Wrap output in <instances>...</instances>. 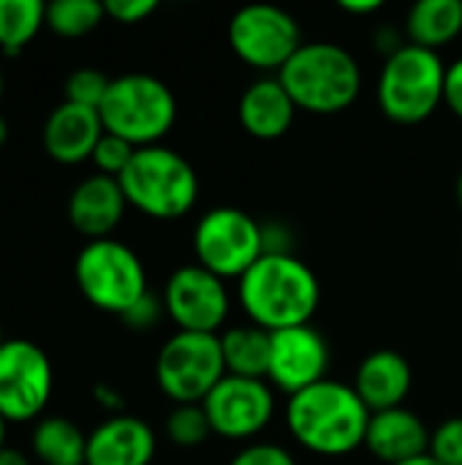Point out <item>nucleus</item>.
Segmentation results:
<instances>
[{"instance_id":"nucleus-1","label":"nucleus","mask_w":462,"mask_h":465,"mask_svg":"<svg viewBox=\"0 0 462 465\" xmlns=\"http://www.w3.org/2000/svg\"><path fill=\"white\" fill-rule=\"evenodd\" d=\"M370 409L354 384L324 379L297 395H289L286 425L291 439L321 458H343L365 447Z\"/></svg>"},{"instance_id":"nucleus-2","label":"nucleus","mask_w":462,"mask_h":465,"mask_svg":"<svg viewBox=\"0 0 462 465\" xmlns=\"http://www.w3.org/2000/svg\"><path fill=\"white\" fill-rule=\"evenodd\" d=\"M237 297L251 324L278 332L310 324L321 302V283L300 256L264 253L237 281Z\"/></svg>"},{"instance_id":"nucleus-3","label":"nucleus","mask_w":462,"mask_h":465,"mask_svg":"<svg viewBox=\"0 0 462 465\" xmlns=\"http://www.w3.org/2000/svg\"><path fill=\"white\" fill-rule=\"evenodd\" d=\"M275 76L297 109L310 114L346 112L362 93L359 60L332 41H305Z\"/></svg>"},{"instance_id":"nucleus-4","label":"nucleus","mask_w":462,"mask_h":465,"mask_svg":"<svg viewBox=\"0 0 462 465\" xmlns=\"http://www.w3.org/2000/svg\"><path fill=\"white\" fill-rule=\"evenodd\" d=\"M128 207L155 221H177L199 202V174L185 155L166 144L139 147L117 177Z\"/></svg>"},{"instance_id":"nucleus-5","label":"nucleus","mask_w":462,"mask_h":465,"mask_svg":"<svg viewBox=\"0 0 462 465\" xmlns=\"http://www.w3.org/2000/svg\"><path fill=\"white\" fill-rule=\"evenodd\" d=\"M103 131L139 147L161 144L177 123V98L172 87L152 74H123L112 79L98 109Z\"/></svg>"},{"instance_id":"nucleus-6","label":"nucleus","mask_w":462,"mask_h":465,"mask_svg":"<svg viewBox=\"0 0 462 465\" xmlns=\"http://www.w3.org/2000/svg\"><path fill=\"white\" fill-rule=\"evenodd\" d=\"M444 79L447 63L441 54L406 41L381 65L378 106L392 123H425L444 104Z\"/></svg>"},{"instance_id":"nucleus-7","label":"nucleus","mask_w":462,"mask_h":465,"mask_svg":"<svg viewBox=\"0 0 462 465\" xmlns=\"http://www.w3.org/2000/svg\"><path fill=\"white\" fill-rule=\"evenodd\" d=\"M74 281L93 308L114 316H123L150 292L139 253L112 237L93 240L76 253Z\"/></svg>"},{"instance_id":"nucleus-8","label":"nucleus","mask_w":462,"mask_h":465,"mask_svg":"<svg viewBox=\"0 0 462 465\" xmlns=\"http://www.w3.org/2000/svg\"><path fill=\"white\" fill-rule=\"evenodd\" d=\"M226 376L221 335L177 330L155 357V381L174 403H204Z\"/></svg>"},{"instance_id":"nucleus-9","label":"nucleus","mask_w":462,"mask_h":465,"mask_svg":"<svg viewBox=\"0 0 462 465\" xmlns=\"http://www.w3.org/2000/svg\"><path fill=\"white\" fill-rule=\"evenodd\" d=\"M196 264L218 278H242L264 256L261 221L240 207H212L193 226Z\"/></svg>"},{"instance_id":"nucleus-10","label":"nucleus","mask_w":462,"mask_h":465,"mask_svg":"<svg viewBox=\"0 0 462 465\" xmlns=\"http://www.w3.org/2000/svg\"><path fill=\"white\" fill-rule=\"evenodd\" d=\"M229 44L245 65L270 76L272 71L278 74L305 41L291 11L275 3H251L234 11Z\"/></svg>"},{"instance_id":"nucleus-11","label":"nucleus","mask_w":462,"mask_h":465,"mask_svg":"<svg viewBox=\"0 0 462 465\" xmlns=\"http://www.w3.org/2000/svg\"><path fill=\"white\" fill-rule=\"evenodd\" d=\"M54 371L33 341L16 338L0 346V414L5 422H33L52 401Z\"/></svg>"},{"instance_id":"nucleus-12","label":"nucleus","mask_w":462,"mask_h":465,"mask_svg":"<svg viewBox=\"0 0 462 465\" xmlns=\"http://www.w3.org/2000/svg\"><path fill=\"white\" fill-rule=\"evenodd\" d=\"M161 300L166 316L182 332L221 335V327L231 313V294L226 281L196 262L182 264L169 275Z\"/></svg>"},{"instance_id":"nucleus-13","label":"nucleus","mask_w":462,"mask_h":465,"mask_svg":"<svg viewBox=\"0 0 462 465\" xmlns=\"http://www.w3.org/2000/svg\"><path fill=\"white\" fill-rule=\"evenodd\" d=\"M204 411L212 433L226 441H253L275 417V387L267 379L223 376L221 384L204 398Z\"/></svg>"},{"instance_id":"nucleus-14","label":"nucleus","mask_w":462,"mask_h":465,"mask_svg":"<svg viewBox=\"0 0 462 465\" xmlns=\"http://www.w3.org/2000/svg\"><path fill=\"white\" fill-rule=\"evenodd\" d=\"M270 335L272 341H270L267 381L275 390L286 395H297L327 379L329 343L313 324L289 327V330H278Z\"/></svg>"},{"instance_id":"nucleus-15","label":"nucleus","mask_w":462,"mask_h":465,"mask_svg":"<svg viewBox=\"0 0 462 465\" xmlns=\"http://www.w3.org/2000/svg\"><path fill=\"white\" fill-rule=\"evenodd\" d=\"M128 210L125 193L120 188V180L106 174H90L84 177L68 196V223L93 240H106L120 226L123 215Z\"/></svg>"},{"instance_id":"nucleus-16","label":"nucleus","mask_w":462,"mask_h":465,"mask_svg":"<svg viewBox=\"0 0 462 465\" xmlns=\"http://www.w3.org/2000/svg\"><path fill=\"white\" fill-rule=\"evenodd\" d=\"M103 134L106 131L98 109L63 101L49 112L44 123V150L52 161L63 166H76L93 158V150Z\"/></svg>"},{"instance_id":"nucleus-17","label":"nucleus","mask_w":462,"mask_h":465,"mask_svg":"<svg viewBox=\"0 0 462 465\" xmlns=\"http://www.w3.org/2000/svg\"><path fill=\"white\" fill-rule=\"evenodd\" d=\"M158 441L152 428L131 414H117L103 420L87 436V463L84 465H150Z\"/></svg>"},{"instance_id":"nucleus-18","label":"nucleus","mask_w":462,"mask_h":465,"mask_svg":"<svg viewBox=\"0 0 462 465\" xmlns=\"http://www.w3.org/2000/svg\"><path fill=\"white\" fill-rule=\"evenodd\" d=\"M365 447L381 463H406L411 458L428 455V450H430V430L419 420V414H414L406 406H398V409L376 411L370 417Z\"/></svg>"},{"instance_id":"nucleus-19","label":"nucleus","mask_w":462,"mask_h":465,"mask_svg":"<svg viewBox=\"0 0 462 465\" xmlns=\"http://www.w3.org/2000/svg\"><path fill=\"white\" fill-rule=\"evenodd\" d=\"M411 384H414V371L408 360L395 349L370 351L359 362L354 376V390L362 398V403L370 409V414L403 406L411 392Z\"/></svg>"},{"instance_id":"nucleus-20","label":"nucleus","mask_w":462,"mask_h":465,"mask_svg":"<svg viewBox=\"0 0 462 465\" xmlns=\"http://www.w3.org/2000/svg\"><path fill=\"white\" fill-rule=\"evenodd\" d=\"M297 104L291 101L289 90L278 76H259L253 79L245 93L240 95V123L242 128L261 142H272L286 136L297 117Z\"/></svg>"},{"instance_id":"nucleus-21","label":"nucleus","mask_w":462,"mask_h":465,"mask_svg":"<svg viewBox=\"0 0 462 465\" xmlns=\"http://www.w3.org/2000/svg\"><path fill=\"white\" fill-rule=\"evenodd\" d=\"M462 33V0H419L408 8L406 35L411 44L438 52Z\"/></svg>"},{"instance_id":"nucleus-22","label":"nucleus","mask_w":462,"mask_h":465,"mask_svg":"<svg viewBox=\"0 0 462 465\" xmlns=\"http://www.w3.org/2000/svg\"><path fill=\"white\" fill-rule=\"evenodd\" d=\"M270 341L272 335L256 324H234L221 332V351L229 376L267 379L270 371Z\"/></svg>"},{"instance_id":"nucleus-23","label":"nucleus","mask_w":462,"mask_h":465,"mask_svg":"<svg viewBox=\"0 0 462 465\" xmlns=\"http://www.w3.org/2000/svg\"><path fill=\"white\" fill-rule=\"evenodd\" d=\"M35 460L44 465L87 463V436L65 417H44L30 439Z\"/></svg>"},{"instance_id":"nucleus-24","label":"nucleus","mask_w":462,"mask_h":465,"mask_svg":"<svg viewBox=\"0 0 462 465\" xmlns=\"http://www.w3.org/2000/svg\"><path fill=\"white\" fill-rule=\"evenodd\" d=\"M46 27V3L0 0V52L16 57Z\"/></svg>"},{"instance_id":"nucleus-25","label":"nucleus","mask_w":462,"mask_h":465,"mask_svg":"<svg viewBox=\"0 0 462 465\" xmlns=\"http://www.w3.org/2000/svg\"><path fill=\"white\" fill-rule=\"evenodd\" d=\"M106 19L98 0H54L46 5V27L60 38H82Z\"/></svg>"},{"instance_id":"nucleus-26","label":"nucleus","mask_w":462,"mask_h":465,"mask_svg":"<svg viewBox=\"0 0 462 465\" xmlns=\"http://www.w3.org/2000/svg\"><path fill=\"white\" fill-rule=\"evenodd\" d=\"M166 439L182 450H193V447H202L212 433V425L207 420V411L202 403H180L169 411L166 417Z\"/></svg>"},{"instance_id":"nucleus-27","label":"nucleus","mask_w":462,"mask_h":465,"mask_svg":"<svg viewBox=\"0 0 462 465\" xmlns=\"http://www.w3.org/2000/svg\"><path fill=\"white\" fill-rule=\"evenodd\" d=\"M109 84H112V79L106 74H101L98 68H76L74 74H68L63 93H65L68 104L101 109V104L109 93Z\"/></svg>"},{"instance_id":"nucleus-28","label":"nucleus","mask_w":462,"mask_h":465,"mask_svg":"<svg viewBox=\"0 0 462 465\" xmlns=\"http://www.w3.org/2000/svg\"><path fill=\"white\" fill-rule=\"evenodd\" d=\"M133 155H136V147L131 142L114 136V134H103L101 142L95 144L90 161L95 163L98 174H106V177H114L117 180L128 169V163L133 161Z\"/></svg>"},{"instance_id":"nucleus-29","label":"nucleus","mask_w":462,"mask_h":465,"mask_svg":"<svg viewBox=\"0 0 462 465\" xmlns=\"http://www.w3.org/2000/svg\"><path fill=\"white\" fill-rule=\"evenodd\" d=\"M428 452L441 465H462V417H449L430 430Z\"/></svg>"},{"instance_id":"nucleus-30","label":"nucleus","mask_w":462,"mask_h":465,"mask_svg":"<svg viewBox=\"0 0 462 465\" xmlns=\"http://www.w3.org/2000/svg\"><path fill=\"white\" fill-rule=\"evenodd\" d=\"M229 465H297V460L280 444H272V441H251V444H245L229 460Z\"/></svg>"},{"instance_id":"nucleus-31","label":"nucleus","mask_w":462,"mask_h":465,"mask_svg":"<svg viewBox=\"0 0 462 465\" xmlns=\"http://www.w3.org/2000/svg\"><path fill=\"white\" fill-rule=\"evenodd\" d=\"M163 316H166L163 300L155 297L152 292H147V294H144L142 300H136L120 319H123V324H125L128 330H133V332H147V330H152Z\"/></svg>"},{"instance_id":"nucleus-32","label":"nucleus","mask_w":462,"mask_h":465,"mask_svg":"<svg viewBox=\"0 0 462 465\" xmlns=\"http://www.w3.org/2000/svg\"><path fill=\"white\" fill-rule=\"evenodd\" d=\"M106 16L120 25H139L158 11V0H106Z\"/></svg>"},{"instance_id":"nucleus-33","label":"nucleus","mask_w":462,"mask_h":465,"mask_svg":"<svg viewBox=\"0 0 462 465\" xmlns=\"http://www.w3.org/2000/svg\"><path fill=\"white\" fill-rule=\"evenodd\" d=\"M444 104L462 120V57L452 60L447 65V79H444Z\"/></svg>"},{"instance_id":"nucleus-34","label":"nucleus","mask_w":462,"mask_h":465,"mask_svg":"<svg viewBox=\"0 0 462 465\" xmlns=\"http://www.w3.org/2000/svg\"><path fill=\"white\" fill-rule=\"evenodd\" d=\"M261 232H264V253H294L291 232L286 223L270 221V223H261Z\"/></svg>"},{"instance_id":"nucleus-35","label":"nucleus","mask_w":462,"mask_h":465,"mask_svg":"<svg viewBox=\"0 0 462 465\" xmlns=\"http://www.w3.org/2000/svg\"><path fill=\"white\" fill-rule=\"evenodd\" d=\"M93 401H95L103 411H109V417H117V414L125 411V398H123V392L114 390L112 384H95V387H93Z\"/></svg>"},{"instance_id":"nucleus-36","label":"nucleus","mask_w":462,"mask_h":465,"mask_svg":"<svg viewBox=\"0 0 462 465\" xmlns=\"http://www.w3.org/2000/svg\"><path fill=\"white\" fill-rule=\"evenodd\" d=\"M340 8L351 16H368L384 8L381 0H340Z\"/></svg>"},{"instance_id":"nucleus-37","label":"nucleus","mask_w":462,"mask_h":465,"mask_svg":"<svg viewBox=\"0 0 462 465\" xmlns=\"http://www.w3.org/2000/svg\"><path fill=\"white\" fill-rule=\"evenodd\" d=\"M0 465H30V460L16 450H3L0 452Z\"/></svg>"},{"instance_id":"nucleus-38","label":"nucleus","mask_w":462,"mask_h":465,"mask_svg":"<svg viewBox=\"0 0 462 465\" xmlns=\"http://www.w3.org/2000/svg\"><path fill=\"white\" fill-rule=\"evenodd\" d=\"M398 465H441V463L428 452V455H419V458H411V460H406V463H398Z\"/></svg>"},{"instance_id":"nucleus-39","label":"nucleus","mask_w":462,"mask_h":465,"mask_svg":"<svg viewBox=\"0 0 462 465\" xmlns=\"http://www.w3.org/2000/svg\"><path fill=\"white\" fill-rule=\"evenodd\" d=\"M5 425H8V422H5V417L0 414V452L5 450Z\"/></svg>"},{"instance_id":"nucleus-40","label":"nucleus","mask_w":462,"mask_h":465,"mask_svg":"<svg viewBox=\"0 0 462 465\" xmlns=\"http://www.w3.org/2000/svg\"><path fill=\"white\" fill-rule=\"evenodd\" d=\"M5 139H8V125H5L3 114H0V147L5 144Z\"/></svg>"},{"instance_id":"nucleus-41","label":"nucleus","mask_w":462,"mask_h":465,"mask_svg":"<svg viewBox=\"0 0 462 465\" xmlns=\"http://www.w3.org/2000/svg\"><path fill=\"white\" fill-rule=\"evenodd\" d=\"M455 196H457V204H460L462 210V172L460 177H457V185H455Z\"/></svg>"},{"instance_id":"nucleus-42","label":"nucleus","mask_w":462,"mask_h":465,"mask_svg":"<svg viewBox=\"0 0 462 465\" xmlns=\"http://www.w3.org/2000/svg\"><path fill=\"white\" fill-rule=\"evenodd\" d=\"M3 90H5V79H3V68H0V98H3Z\"/></svg>"},{"instance_id":"nucleus-43","label":"nucleus","mask_w":462,"mask_h":465,"mask_svg":"<svg viewBox=\"0 0 462 465\" xmlns=\"http://www.w3.org/2000/svg\"><path fill=\"white\" fill-rule=\"evenodd\" d=\"M5 341H3V324H0V346H3Z\"/></svg>"}]
</instances>
